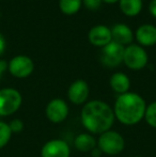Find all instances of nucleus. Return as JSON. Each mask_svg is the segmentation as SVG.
<instances>
[{
    "instance_id": "obj_1",
    "label": "nucleus",
    "mask_w": 156,
    "mask_h": 157,
    "mask_svg": "<svg viewBox=\"0 0 156 157\" xmlns=\"http://www.w3.org/2000/svg\"><path fill=\"white\" fill-rule=\"evenodd\" d=\"M80 117L86 129L94 135L110 130L116 119L112 108L105 101L96 99L83 105Z\"/></svg>"
},
{
    "instance_id": "obj_2",
    "label": "nucleus",
    "mask_w": 156,
    "mask_h": 157,
    "mask_svg": "<svg viewBox=\"0 0 156 157\" xmlns=\"http://www.w3.org/2000/svg\"><path fill=\"white\" fill-rule=\"evenodd\" d=\"M146 104L141 95L126 92L118 96L115 103V118L124 125H136L144 118Z\"/></svg>"
},
{
    "instance_id": "obj_3",
    "label": "nucleus",
    "mask_w": 156,
    "mask_h": 157,
    "mask_svg": "<svg viewBox=\"0 0 156 157\" xmlns=\"http://www.w3.org/2000/svg\"><path fill=\"white\" fill-rule=\"evenodd\" d=\"M97 147L107 155H118L124 150L125 141L123 136L116 130H107L100 135Z\"/></svg>"
},
{
    "instance_id": "obj_4",
    "label": "nucleus",
    "mask_w": 156,
    "mask_h": 157,
    "mask_svg": "<svg viewBox=\"0 0 156 157\" xmlns=\"http://www.w3.org/2000/svg\"><path fill=\"white\" fill-rule=\"evenodd\" d=\"M23 103L21 94L13 88L0 90V117H9L17 111Z\"/></svg>"
},
{
    "instance_id": "obj_5",
    "label": "nucleus",
    "mask_w": 156,
    "mask_h": 157,
    "mask_svg": "<svg viewBox=\"0 0 156 157\" xmlns=\"http://www.w3.org/2000/svg\"><path fill=\"white\" fill-rule=\"evenodd\" d=\"M149 61V57L146 52L140 45L131 44L124 49L123 62L128 68L134 71L142 70L146 67Z\"/></svg>"
},
{
    "instance_id": "obj_6",
    "label": "nucleus",
    "mask_w": 156,
    "mask_h": 157,
    "mask_svg": "<svg viewBox=\"0 0 156 157\" xmlns=\"http://www.w3.org/2000/svg\"><path fill=\"white\" fill-rule=\"evenodd\" d=\"M8 70L11 75L16 78H26L32 74L34 70V63L28 56L19 55L14 57L9 62Z\"/></svg>"
},
{
    "instance_id": "obj_7",
    "label": "nucleus",
    "mask_w": 156,
    "mask_h": 157,
    "mask_svg": "<svg viewBox=\"0 0 156 157\" xmlns=\"http://www.w3.org/2000/svg\"><path fill=\"white\" fill-rule=\"evenodd\" d=\"M125 47L116 42L111 41L109 44L104 46L102 49L101 60L104 65L108 67H116L121 62H123Z\"/></svg>"
},
{
    "instance_id": "obj_8",
    "label": "nucleus",
    "mask_w": 156,
    "mask_h": 157,
    "mask_svg": "<svg viewBox=\"0 0 156 157\" xmlns=\"http://www.w3.org/2000/svg\"><path fill=\"white\" fill-rule=\"evenodd\" d=\"M47 119L52 123H61L69 116V106L63 99L54 98L47 104L45 109Z\"/></svg>"
},
{
    "instance_id": "obj_9",
    "label": "nucleus",
    "mask_w": 156,
    "mask_h": 157,
    "mask_svg": "<svg viewBox=\"0 0 156 157\" xmlns=\"http://www.w3.org/2000/svg\"><path fill=\"white\" fill-rule=\"evenodd\" d=\"M71 149L64 140L52 139L43 145L41 150L42 157H70Z\"/></svg>"
},
{
    "instance_id": "obj_10",
    "label": "nucleus",
    "mask_w": 156,
    "mask_h": 157,
    "mask_svg": "<svg viewBox=\"0 0 156 157\" xmlns=\"http://www.w3.org/2000/svg\"><path fill=\"white\" fill-rule=\"evenodd\" d=\"M90 94V88L87 81L82 79L75 80L67 90V97L74 105H82L87 101Z\"/></svg>"
},
{
    "instance_id": "obj_11",
    "label": "nucleus",
    "mask_w": 156,
    "mask_h": 157,
    "mask_svg": "<svg viewBox=\"0 0 156 157\" xmlns=\"http://www.w3.org/2000/svg\"><path fill=\"white\" fill-rule=\"evenodd\" d=\"M88 39L92 45L97 46V47H104L112 41L111 30L104 25H97L89 31Z\"/></svg>"
},
{
    "instance_id": "obj_12",
    "label": "nucleus",
    "mask_w": 156,
    "mask_h": 157,
    "mask_svg": "<svg viewBox=\"0 0 156 157\" xmlns=\"http://www.w3.org/2000/svg\"><path fill=\"white\" fill-rule=\"evenodd\" d=\"M111 35H112V41L120 44L122 46L131 45L134 40V34L131 29L128 26L124 24H117L111 28Z\"/></svg>"
},
{
    "instance_id": "obj_13",
    "label": "nucleus",
    "mask_w": 156,
    "mask_h": 157,
    "mask_svg": "<svg viewBox=\"0 0 156 157\" xmlns=\"http://www.w3.org/2000/svg\"><path fill=\"white\" fill-rule=\"evenodd\" d=\"M136 40L142 46H153L156 44V27L144 24L136 30Z\"/></svg>"
},
{
    "instance_id": "obj_14",
    "label": "nucleus",
    "mask_w": 156,
    "mask_h": 157,
    "mask_svg": "<svg viewBox=\"0 0 156 157\" xmlns=\"http://www.w3.org/2000/svg\"><path fill=\"white\" fill-rule=\"evenodd\" d=\"M110 87L116 93L118 94H124L128 92L131 88V80L124 73H115L110 77Z\"/></svg>"
},
{
    "instance_id": "obj_15",
    "label": "nucleus",
    "mask_w": 156,
    "mask_h": 157,
    "mask_svg": "<svg viewBox=\"0 0 156 157\" xmlns=\"http://www.w3.org/2000/svg\"><path fill=\"white\" fill-rule=\"evenodd\" d=\"M74 147L78 151L88 153V152H91L94 147H97V141L91 134L82 132V134L76 136L75 140H74Z\"/></svg>"
},
{
    "instance_id": "obj_16",
    "label": "nucleus",
    "mask_w": 156,
    "mask_h": 157,
    "mask_svg": "<svg viewBox=\"0 0 156 157\" xmlns=\"http://www.w3.org/2000/svg\"><path fill=\"white\" fill-rule=\"evenodd\" d=\"M119 6L126 16H137L142 10V0H120Z\"/></svg>"
},
{
    "instance_id": "obj_17",
    "label": "nucleus",
    "mask_w": 156,
    "mask_h": 157,
    "mask_svg": "<svg viewBox=\"0 0 156 157\" xmlns=\"http://www.w3.org/2000/svg\"><path fill=\"white\" fill-rule=\"evenodd\" d=\"M82 0H59V8L65 15H74L80 10Z\"/></svg>"
},
{
    "instance_id": "obj_18",
    "label": "nucleus",
    "mask_w": 156,
    "mask_h": 157,
    "mask_svg": "<svg viewBox=\"0 0 156 157\" xmlns=\"http://www.w3.org/2000/svg\"><path fill=\"white\" fill-rule=\"evenodd\" d=\"M12 132H11L9 124L0 121V149L4 147L11 140Z\"/></svg>"
},
{
    "instance_id": "obj_19",
    "label": "nucleus",
    "mask_w": 156,
    "mask_h": 157,
    "mask_svg": "<svg viewBox=\"0 0 156 157\" xmlns=\"http://www.w3.org/2000/svg\"><path fill=\"white\" fill-rule=\"evenodd\" d=\"M144 119L149 125L156 128V101H153L149 106H146Z\"/></svg>"
},
{
    "instance_id": "obj_20",
    "label": "nucleus",
    "mask_w": 156,
    "mask_h": 157,
    "mask_svg": "<svg viewBox=\"0 0 156 157\" xmlns=\"http://www.w3.org/2000/svg\"><path fill=\"white\" fill-rule=\"evenodd\" d=\"M9 127H10L12 134H19L24 129V122L21 119H14L9 123Z\"/></svg>"
},
{
    "instance_id": "obj_21",
    "label": "nucleus",
    "mask_w": 156,
    "mask_h": 157,
    "mask_svg": "<svg viewBox=\"0 0 156 157\" xmlns=\"http://www.w3.org/2000/svg\"><path fill=\"white\" fill-rule=\"evenodd\" d=\"M82 3L90 10H96L102 4V0H82Z\"/></svg>"
},
{
    "instance_id": "obj_22",
    "label": "nucleus",
    "mask_w": 156,
    "mask_h": 157,
    "mask_svg": "<svg viewBox=\"0 0 156 157\" xmlns=\"http://www.w3.org/2000/svg\"><path fill=\"white\" fill-rule=\"evenodd\" d=\"M149 11H150L151 15L156 18V0H152L149 4Z\"/></svg>"
},
{
    "instance_id": "obj_23",
    "label": "nucleus",
    "mask_w": 156,
    "mask_h": 157,
    "mask_svg": "<svg viewBox=\"0 0 156 157\" xmlns=\"http://www.w3.org/2000/svg\"><path fill=\"white\" fill-rule=\"evenodd\" d=\"M6 39H4L3 35L0 33V57L2 56V54L4 52V49H6Z\"/></svg>"
},
{
    "instance_id": "obj_24",
    "label": "nucleus",
    "mask_w": 156,
    "mask_h": 157,
    "mask_svg": "<svg viewBox=\"0 0 156 157\" xmlns=\"http://www.w3.org/2000/svg\"><path fill=\"white\" fill-rule=\"evenodd\" d=\"M8 70V63L3 60H0V78L2 77L3 73Z\"/></svg>"
},
{
    "instance_id": "obj_25",
    "label": "nucleus",
    "mask_w": 156,
    "mask_h": 157,
    "mask_svg": "<svg viewBox=\"0 0 156 157\" xmlns=\"http://www.w3.org/2000/svg\"><path fill=\"white\" fill-rule=\"evenodd\" d=\"M90 153H91L92 157H101V156H102V154H103V152L101 151V150L98 149L97 147H94V149L92 150Z\"/></svg>"
},
{
    "instance_id": "obj_26",
    "label": "nucleus",
    "mask_w": 156,
    "mask_h": 157,
    "mask_svg": "<svg viewBox=\"0 0 156 157\" xmlns=\"http://www.w3.org/2000/svg\"><path fill=\"white\" fill-rule=\"evenodd\" d=\"M120 0H102V2H106V3H116L119 2Z\"/></svg>"
},
{
    "instance_id": "obj_27",
    "label": "nucleus",
    "mask_w": 156,
    "mask_h": 157,
    "mask_svg": "<svg viewBox=\"0 0 156 157\" xmlns=\"http://www.w3.org/2000/svg\"><path fill=\"white\" fill-rule=\"evenodd\" d=\"M131 157H139V156H131Z\"/></svg>"
}]
</instances>
